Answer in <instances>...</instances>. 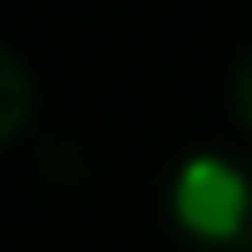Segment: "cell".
Listing matches in <instances>:
<instances>
[{
	"label": "cell",
	"mask_w": 252,
	"mask_h": 252,
	"mask_svg": "<svg viewBox=\"0 0 252 252\" xmlns=\"http://www.w3.org/2000/svg\"><path fill=\"white\" fill-rule=\"evenodd\" d=\"M230 107H235V118L252 129V45L241 51V62H235V79H230Z\"/></svg>",
	"instance_id": "3"
},
{
	"label": "cell",
	"mask_w": 252,
	"mask_h": 252,
	"mask_svg": "<svg viewBox=\"0 0 252 252\" xmlns=\"http://www.w3.org/2000/svg\"><path fill=\"white\" fill-rule=\"evenodd\" d=\"M34 112V79L17 51H0V140H17Z\"/></svg>",
	"instance_id": "2"
},
{
	"label": "cell",
	"mask_w": 252,
	"mask_h": 252,
	"mask_svg": "<svg viewBox=\"0 0 252 252\" xmlns=\"http://www.w3.org/2000/svg\"><path fill=\"white\" fill-rule=\"evenodd\" d=\"M168 219L202 252H252V157L190 152L168 180Z\"/></svg>",
	"instance_id": "1"
}]
</instances>
